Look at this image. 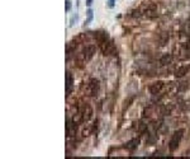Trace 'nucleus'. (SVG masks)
Masks as SVG:
<instances>
[{"instance_id": "obj_16", "label": "nucleus", "mask_w": 190, "mask_h": 159, "mask_svg": "<svg viewBox=\"0 0 190 159\" xmlns=\"http://www.w3.org/2000/svg\"><path fill=\"white\" fill-rule=\"evenodd\" d=\"M91 4H92V0H86V7H91Z\"/></svg>"}, {"instance_id": "obj_4", "label": "nucleus", "mask_w": 190, "mask_h": 159, "mask_svg": "<svg viewBox=\"0 0 190 159\" xmlns=\"http://www.w3.org/2000/svg\"><path fill=\"white\" fill-rule=\"evenodd\" d=\"M80 115H81V118H82V122H89L91 118H92V115H94V111H92V108H91V106L90 105H84L82 107H81V110H80V112H79Z\"/></svg>"}, {"instance_id": "obj_5", "label": "nucleus", "mask_w": 190, "mask_h": 159, "mask_svg": "<svg viewBox=\"0 0 190 159\" xmlns=\"http://www.w3.org/2000/svg\"><path fill=\"white\" fill-rule=\"evenodd\" d=\"M87 87H89V95H91V97H95V95H97V94L99 93V89H100V82H99L98 79L92 78V79H90V82H89Z\"/></svg>"}, {"instance_id": "obj_9", "label": "nucleus", "mask_w": 190, "mask_h": 159, "mask_svg": "<svg viewBox=\"0 0 190 159\" xmlns=\"http://www.w3.org/2000/svg\"><path fill=\"white\" fill-rule=\"evenodd\" d=\"M189 70H190V66L189 65H181V66H179L176 70H175V77L176 78H184L187 73H189Z\"/></svg>"}, {"instance_id": "obj_3", "label": "nucleus", "mask_w": 190, "mask_h": 159, "mask_svg": "<svg viewBox=\"0 0 190 159\" xmlns=\"http://www.w3.org/2000/svg\"><path fill=\"white\" fill-rule=\"evenodd\" d=\"M142 13H143V15H145L146 18H148V19H155V18L157 17V7H156L155 4H152V3H148V4L145 5Z\"/></svg>"}, {"instance_id": "obj_13", "label": "nucleus", "mask_w": 190, "mask_h": 159, "mask_svg": "<svg viewBox=\"0 0 190 159\" xmlns=\"http://www.w3.org/2000/svg\"><path fill=\"white\" fill-rule=\"evenodd\" d=\"M72 8V3H71V0H66V4H65V9L66 12H70Z\"/></svg>"}, {"instance_id": "obj_14", "label": "nucleus", "mask_w": 190, "mask_h": 159, "mask_svg": "<svg viewBox=\"0 0 190 159\" xmlns=\"http://www.w3.org/2000/svg\"><path fill=\"white\" fill-rule=\"evenodd\" d=\"M76 20H77V14H74L72 18H71V20H70V27H72V26L75 24Z\"/></svg>"}, {"instance_id": "obj_11", "label": "nucleus", "mask_w": 190, "mask_h": 159, "mask_svg": "<svg viewBox=\"0 0 190 159\" xmlns=\"http://www.w3.org/2000/svg\"><path fill=\"white\" fill-rule=\"evenodd\" d=\"M171 60H172L171 54H165V55L160 59V64H161V66H166V65H169V64L171 62Z\"/></svg>"}, {"instance_id": "obj_1", "label": "nucleus", "mask_w": 190, "mask_h": 159, "mask_svg": "<svg viewBox=\"0 0 190 159\" xmlns=\"http://www.w3.org/2000/svg\"><path fill=\"white\" fill-rule=\"evenodd\" d=\"M184 129H179V130H176L174 134H172V136H171V139H170V141H169V150L171 151V153H174L177 148H179V145H180V143H181V139H182V136H184Z\"/></svg>"}, {"instance_id": "obj_8", "label": "nucleus", "mask_w": 190, "mask_h": 159, "mask_svg": "<svg viewBox=\"0 0 190 159\" xmlns=\"http://www.w3.org/2000/svg\"><path fill=\"white\" fill-rule=\"evenodd\" d=\"M74 88V77L71 75V73H66V95H70Z\"/></svg>"}, {"instance_id": "obj_12", "label": "nucleus", "mask_w": 190, "mask_h": 159, "mask_svg": "<svg viewBox=\"0 0 190 159\" xmlns=\"http://www.w3.org/2000/svg\"><path fill=\"white\" fill-rule=\"evenodd\" d=\"M86 13H87V18L85 19V23H86V24H89V23L92 20V17H94V12H92V9H91V8H89Z\"/></svg>"}, {"instance_id": "obj_6", "label": "nucleus", "mask_w": 190, "mask_h": 159, "mask_svg": "<svg viewBox=\"0 0 190 159\" xmlns=\"http://www.w3.org/2000/svg\"><path fill=\"white\" fill-rule=\"evenodd\" d=\"M95 52H97V47H95L94 45H86L82 51H81V55H82V59L85 61H89L92 59V56L95 55Z\"/></svg>"}, {"instance_id": "obj_15", "label": "nucleus", "mask_w": 190, "mask_h": 159, "mask_svg": "<svg viewBox=\"0 0 190 159\" xmlns=\"http://www.w3.org/2000/svg\"><path fill=\"white\" fill-rule=\"evenodd\" d=\"M114 3H115V0H109V2H108L109 8H114Z\"/></svg>"}, {"instance_id": "obj_2", "label": "nucleus", "mask_w": 190, "mask_h": 159, "mask_svg": "<svg viewBox=\"0 0 190 159\" xmlns=\"http://www.w3.org/2000/svg\"><path fill=\"white\" fill-rule=\"evenodd\" d=\"M99 46H100V50H102V52H103L105 56H109V55H114V54L117 52L115 45H114V42H113L112 40H108L107 42H104V43H102V45H99Z\"/></svg>"}, {"instance_id": "obj_7", "label": "nucleus", "mask_w": 190, "mask_h": 159, "mask_svg": "<svg viewBox=\"0 0 190 159\" xmlns=\"http://www.w3.org/2000/svg\"><path fill=\"white\" fill-rule=\"evenodd\" d=\"M165 89V83L162 80H157L155 83H152L150 85V93L153 94V95H157V94H161Z\"/></svg>"}, {"instance_id": "obj_10", "label": "nucleus", "mask_w": 190, "mask_h": 159, "mask_svg": "<svg viewBox=\"0 0 190 159\" xmlns=\"http://www.w3.org/2000/svg\"><path fill=\"white\" fill-rule=\"evenodd\" d=\"M138 144H140V139H133V140H131V141H128V143L125 144V149H128V150L133 151V150L137 149Z\"/></svg>"}]
</instances>
